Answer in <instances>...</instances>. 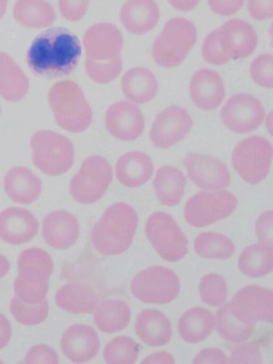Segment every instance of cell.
I'll return each mask as SVG.
<instances>
[{
    "label": "cell",
    "instance_id": "cell-1",
    "mask_svg": "<svg viewBox=\"0 0 273 364\" xmlns=\"http://www.w3.org/2000/svg\"><path fill=\"white\" fill-rule=\"evenodd\" d=\"M81 57L77 36L62 27L43 31L32 42L26 61L32 73L46 78L63 77L76 69Z\"/></svg>",
    "mask_w": 273,
    "mask_h": 364
},
{
    "label": "cell",
    "instance_id": "cell-2",
    "mask_svg": "<svg viewBox=\"0 0 273 364\" xmlns=\"http://www.w3.org/2000/svg\"><path fill=\"white\" fill-rule=\"evenodd\" d=\"M139 217L129 204L117 202L105 210L91 231L94 249L105 257L125 252L134 242Z\"/></svg>",
    "mask_w": 273,
    "mask_h": 364
},
{
    "label": "cell",
    "instance_id": "cell-3",
    "mask_svg": "<svg viewBox=\"0 0 273 364\" xmlns=\"http://www.w3.org/2000/svg\"><path fill=\"white\" fill-rule=\"evenodd\" d=\"M48 104L55 122L68 133L80 134L91 125L93 112L82 89L72 80L55 82L48 91Z\"/></svg>",
    "mask_w": 273,
    "mask_h": 364
},
{
    "label": "cell",
    "instance_id": "cell-4",
    "mask_svg": "<svg viewBox=\"0 0 273 364\" xmlns=\"http://www.w3.org/2000/svg\"><path fill=\"white\" fill-rule=\"evenodd\" d=\"M198 40L193 23L174 18L164 25L151 46V57L159 67L174 69L183 63Z\"/></svg>",
    "mask_w": 273,
    "mask_h": 364
},
{
    "label": "cell",
    "instance_id": "cell-5",
    "mask_svg": "<svg viewBox=\"0 0 273 364\" xmlns=\"http://www.w3.org/2000/svg\"><path fill=\"white\" fill-rule=\"evenodd\" d=\"M32 163L43 173L60 176L74 165L75 151L65 136L53 131H38L31 136Z\"/></svg>",
    "mask_w": 273,
    "mask_h": 364
},
{
    "label": "cell",
    "instance_id": "cell-6",
    "mask_svg": "<svg viewBox=\"0 0 273 364\" xmlns=\"http://www.w3.org/2000/svg\"><path fill=\"white\" fill-rule=\"evenodd\" d=\"M130 291L136 299L144 304H168L178 297L181 280L170 268L151 266L134 277Z\"/></svg>",
    "mask_w": 273,
    "mask_h": 364
},
{
    "label": "cell",
    "instance_id": "cell-7",
    "mask_svg": "<svg viewBox=\"0 0 273 364\" xmlns=\"http://www.w3.org/2000/svg\"><path fill=\"white\" fill-rule=\"evenodd\" d=\"M145 235L160 257L176 263L188 255V240L171 215L156 212L149 215L145 225Z\"/></svg>",
    "mask_w": 273,
    "mask_h": 364
},
{
    "label": "cell",
    "instance_id": "cell-8",
    "mask_svg": "<svg viewBox=\"0 0 273 364\" xmlns=\"http://www.w3.org/2000/svg\"><path fill=\"white\" fill-rule=\"evenodd\" d=\"M113 180L110 164L100 155H92L81 164L79 171L73 176L70 193L80 204H93L104 197Z\"/></svg>",
    "mask_w": 273,
    "mask_h": 364
},
{
    "label": "cell",
    "instance_id": "cell-9",
    "mask_svg": "<svg viewBox=\"0 0 273 364\" xmlns=\"http://www.w3.org/2000/svg\"><path fill=\"white\" fill-rule=\"evenodd\" d=\"M272 146L266 138L251 136L237 144L232 151V165L250 185L262 183L270 171Z\"/></svg>",
    "mask_w": 273,
    "mask_h": 364
},
{
    "label": "cell",
    "instance_id": "cell-10",
    "mask_svg": "<svg viewBox=\"0 0 273 364\" xmlns=\"http://www.w3.org/2000/svg\"><path fill=\"white\" fill-rule=\"evenodd\" d=\"M237 206L238 200L230 191L224 189L213 193L200 191L185 204L183 216L191 227L205 228L228 218L236 210Z\"/></svg>",
    "mask_w": 273,
    "mask_h": 364
},
{
    "label": "cell",
    "instance_id": "cell-11",
    "mask_svg": "<svg viewBox=\"0 0 273 364\" xmlns=\"http://www.w3.org/2000/svg\"><path fill=\"white\" fill-rule=\"evenodd\" d=\"M220 117L230 131L243 135L262 124L266 112L259 100L249 93H238L228 100Z\"/></svg>",
    "mask_w": 273,
    "mask_h": 364
},
{
    "label": "cell",
    "instance_id": "cell-12",
    "mask_svg": "<svg viewBox=\"0 0 273 364\" xmlns=\"http://www.w3.org/2000/svg\"><path fill=\"white\" fill-rule=\"evenodd\" d=\"M232 314L245 323H272L273 291L259 285H247L232 296L230 302Z\"/></svg>",
    "mask_w": 273,
    "mask_h": 364
},
{
    "label": "cell",
    "instance_id": "cell-13",
    "mask_svg": "<svg viewBox=\"0 0 273 364\" xmlns=\"http://www.w3.org/2000/svg\"><path fill=\"white\" fill-rule=\"evenodd\" d=\"M192 127L193 121L187 109L170 106L156 117L149 132V139L156 148L166 150L181 141Z\"/></svg>",
    "mask_w": 273,
    "mask_h": 364
},
{
    "label": "cell",
    "instance_id": "cell-14",
    "mask_svg": "<svg viewBox=\"0 0 273 364\" xmlns=\"http://www.w3.org/2000/svg\"><path fill=\"white\" fill-rule=\"evenodd\" d=\"M188 178L198 188L217 191L226 189L232 178L228 166L209 155L189 153L183 159Z\"/></svg>",
    "mask_w": 273,
    "mask_h": 364
},
{
    "label": "cell",
    "instance_id": "cell-15",
    "mask_svg": "<svg viewBox=\"0 0 273 364\" xmlns=\"http://www.w3.org/2000/svg\"><path fill=\"white\" fill-rule=\"evenodd\" d=\"M218 44L228 60H239L252 55L257 46V35L252 25L232 18L217 29Z\"/></svg>",
    "mask_w": 273,
    "mask_h": 364
},
{
    "label": "cell",
    "instance_id": "cell-16",
    "mask_svg": "<svg viewBox=\"0 0 273 364\" xmlns=\"http://www.w3.org/2000/svg\"><path fill=\"white\" fill-rule=\"evenodd\" d=\"M107 131L115 139L134 141L142 135L145 127L144 117L136 104L122 101L108 108L105 118Z\"/></svg>",
    "mask_w": 273,
    "mask_h": 364
},
{
    "label": "cell",
    "instance_id": "cell-17",
    "mask_svg": "<svg viewBox=\"0 0 273 364\" xmlns=\"http://www.w3.org/2000/svg\"><path fill=\"white\" fill-rule=\"evenodd\" d=\"M61 350L65 358L76 363L91 361L100 351L97 332L91 326L75 323L62 334Z\"/></svg>",
    "mask_w": 273,
    "mask_h": 364
},
{
    "label": "cell",
    "instance_id": "cell-18",
    "mask_svg": "<svg viewBox=\"0 0 273 364\" xmlns=\"http://www.w3.org/2000/svg\"><path fill=\"white\" fill-rule=\"evenodd\" d=\"M124 38L115 25L98 23L85 31L83 48L87 57L95 60H108L121 55Z\"/></svg>",
    "mask_w": 273,
    "mask_h": 364
},
{
    "label": "cell",
    "instance_id": "cell-19",
    "mask_svg": "<svg viewBox=\"0 0 273 364\" xmlns=\"http://www.w3.org/2000/svg\"><path fill=\"white\" fill-rule=\"evenodd\" d=\"M80 234L78 219L66 212L55 210L49 213L43 220L42 236L51 248L66 250L76 244Z\"/></svg>",
    "mask_w": 273,
    "mask_h": 364
},
{
    "label": "cell",
    "instance_id": "cell-20",
    "mask_svg": "<svg viewBox=\"0 0 273 364\" xmlns=\"http://www.w3.org/2000/svg\"><path fill=\"white\" fill-rule=\"evenodd\" d=\"M189 93L196 107L205 112L217 109L225 97V87L219 73L209 69H200L191 77Z\"/></svg>",
    "mask_w": 273,
    "mask_h": 364
},
{
    "label": "cell",
    "instance_id": "cell-21",
    "mask_svg": "<svg viewBox=\"0 0 273 364\" xmlns=\"http://www.w3.org/2000/svg\"><path fill=\"white\" fill-rule=\"evenodd\" d=\"M38 221L30 210L9 208L0 213V238L9 245H23L38 234Z\"/></svg>",
    "mask_w": 273,
    "mask_h": 364
},
{
    "label": "cell",
    "instance_id": "cell-22",
    "mask_svg": "<svg viewBox=\"0 0 273 364\" xmlns=\"http://www.w3.org/2000/svg\"><path fill=\"white\" fill-rule=\"evenodd\" d=\"M160 18L155 0H127L119 10V20L128 33L142 36L153 31Z\"/></svg>",
    "mask_w": 273,
    "mask_h": 364
},
{
    "label": "cell",
    "instance_id": "cell-23",
    "mask_svg": "<svg viewBox=\"0 0 273 364\" xmlns=\"http://www.w3.org/2000/svg\"><path fill=\"white\" fill-rule=\"evenodd\" d=\"M58 308L72 314H89L97 306L98 296L95 289L82 282L65 283L55 296Z\"/></svg>",
    "mask_w": 273,
    "mask_h": 364
},
{
    "label": "cell",
    "instance_id": "cell-24",
    "mask_svg": "<svg viewBox=\"0 0 273 364\" xmlns=\"http://www.w3.org/2000/svg\"><path fill=\"white\" fill-rule=\"evenodd\" d=\"M154 165L151 157L143 152L132 151L122 155L115 164V174L123 186L138 188L151 180Z\"/></svg>",
    "mask_w": 273,
    "mask_h": 364
},
{
    "label": "cell",
    "instance_id": "cell-25",
    "mask_svg": "<svg viewBox=\"0 0 273 364\" xmlns=\"http://www.w3.org/2000/svg\"><path fill=\"white\" fill-rule=\"evenodd\" d=\"M4 191L15 203L31 204L42 193V182L28 168L13 167L4 180Z\"/></svg>",
    "mask_w": 273,
    "mask_h": 364
},
{
    "label": "cell",
    "instance_id": "cell-26",
    "mask_svg": "<svg viewBox=\"0 0 273 364\" xmlns=\"http://www.w3.org/2000/svg\"><path fill=\"white\" fill-rule=\"evenodd\" d=\"M134 330L138 338L151 347L164 346L172 338L171 321L164 313L154 309H146L139 313Z\"/></svg>",
    "mask_w": 273,
    "mask_h": 364
},
{
    "label": "cell",
    "instance_id": "cell-27",
    "mask_svg": "<svg viewBox=\"0 0 273 364\" xmlns=\"http://www.w3.org/2000/svg\"><path fill=\"white\" fill-rule=\"evenodd\" d=\"M18 277L25 282L33 284L49 283L53 272V261L50 255L41 248H29L19 255L17 261Z\"/></svg>",
    "mask_w": 273,
    "mask_h": 364
},
{
    "label": "cell",
    "instance_id": "cell-28",
    "mask_svg": "<svg viewBox=\"0 0 273 364\" xmlns=\"http://www.w3.org/2000/svg\"><path fill=\"white\" fill-rule=\"evenodd\" d=\"M121 84L126 99L134 104L149 103L157 95V78L145 68H132L126 72Z\"/></svg>",
    "mask_w": 273,
    "mask_h": 364
},
{
    "label": "cell",
    "instance_id": "cell-29",
    "mask_svg": "<svg viewBox=\"0 0 273 364\" xmlns=\"http://www.w3.org/2000/svg\"><path fill=\"white\" fill-rule=\"evenodd\" d=\"M178 333L189 344H198L206 340L215 328L213 313L202 306H193L186 311L178 321Z\"/></svg>",
    "mask_w": 273,
    "mask_h": 364
},
{
    "label": "cell",
    "instance_id": "cell-30",
    "mask_svg": "<svg viewBox=\"0 0 273 364\" xmlns=\"http://www.w3.org/2000/svg\"><path fill=\"white\" fill-rule=\"evenodd\" d=\"M29 87V80L23 70L6 53L0 52V97L16 103L25 99Z\"/></svg>",
    "mask_w": 273,
    "mask_h": 364
},
{
    "label": "cell",
    "instance_id": "cell-31",
    "mask_svg": "<svg viewBox=\"0 0 273 364\" xmlns=\"http://www.w3.org/2000/svg\"><path fill=\"white\" fill-rule=\"evenodd\" d=\"M187 178L181 170L172 166H164L156 172L154 191L161 205H178L185 193Z\"/></svg>",
    "mask_w": 273,
    "mask_h": 364
},
{
    "label": "cell",
    "instance_id": "cell-32",
    "mask_svg": "<svg viewBox=\"0 0 273 364\" xmlns=\"http://www.w3.org/2000/svg\"><path fill=\"white\" fill-rule=\"evenodd\" d=\"M96 328L104 333L122 331L129 325L132 310L127 302L119 299H105L93 311Z\"/></svg>",
    "mask_w": 273,
    "mask_h": 364
},
{
    "label": "cell",
    "instance_id": "cell-33",
    "mask_svg": "<svg viewBox=\"0 0 273 364\" xmlns=\"http://www.w3.org/2000/svg\"><path fill=\"white\" fill-rule=\"evenodd\" d=\"M13 16L21 26L36 29L50 27L57 18L53 6L45 0H17Z\"/></svg>",
    "mask_w": 273,
    "mask_h": 364
},
{
    "label": "cell",
    "instance_id": "cell-34",
    "mask_svg": "<svg viewBox=\"0 0 273 364\" xmlns=\"http://www.w3.org/2000/svg\"><path fill=\"white\" fill-rule=\"evenodd\" d=\"M273 248L264 244H253L243 249L238 259V268L250 278H262L273 270Z\"/></svg>",
    "mask_w": 273,
    "mask_h": 364
},
{
    "label": "cell",
    "instance_id": "cell-35",
    "mask_svg": "<svg viewBox=\"0 0 273 364\" xmlns=\"http://www.w3.org/2000/svg\"><path fill=\"white\" fill-rule=\"evenodd\" d=\"M217 332L226 342L240 344L251 338L255 325L242 323L239 321L230 309V302H224L215 313Z\"/></svg>",
    "mask_w": 273,
    "mask_h": 364
},
{
    "label": "cell",
    "instance_id": "cell-36",
    "mask_svg": "<svg viewBox=\"0 0 273 364\" xmlns=\"http://www.w3.org/2000/svg\"><path fill=\"white\" fill-rule=\"evenodd\" d=\"M194 251L207 259H228L236 251L234 242L223 234L203 232L194 240Z\"/></svg>",
    "mask_w": 273,
    "mask_h": 364
},
{
    "label": "cell",
    "instance_id": "cell-37",
    "mask_svg": "<svg viewBox=\"0 0 273 364\" xmlns=\"http://www.w3.org/2000/svg\"><path fill=\"white\" fill-rule=\"evenodd\" d=\"M140 353V345L129 336H117L107 343L104 348V360L109 364H134Z\"/></svg>",
    "mask_w": 273,
    "mask_h": 364
},
{
    "label": "cell",
    "instance_id": "cell-38",
    "mask_svg": "<svg viewBox=\"0 0 273 364\" xmlns=\"http://www.w3.org/2000/svg\"><path fill=\"white\" fill-rule=\"evenodd\" d=\"M85 72L92 82L106 85L119 77L123 68L121 55L108 60H95L87 57L85 63Z\"/></svg>",
    "mask_w": 273,
    "mask_h": 364
},
{
    "label": "cell",
    "instance_id": "cell-39",
    "mask_svg": "<svg viewBox=\"0 0 273 364\" xmlns=\"http://www.w3.org/2000/svg\"><path fill=\"white\" fill-rule=\"evenodd\" d=\"M10 311L13 317L23 326H36L44 323L48 317L49 304L46 299L40 304H30L12 298Z\"/></svg>",
    "mask_w": 273,
    "mask_h": 364
},
{
    "label": "cell",
    "instance_id": "cell-40",
    "mask_svg": "<svg viewBox=\"0 0 273 364\" xmlns=\"http://www.w3.org/2000/svg\"><path fill=\"white\" fill-rule=\"evenodd\" d=\"M198 293L204 304L220 306L228 298V285L223 277L218 274H207L200 279Z\"/></svg>",
    "mask_w": 273,
    "mask_h": 364
},
{
    "label": "cell",
    "instance_id": "cell-41",
    "mask_svg": "<svg viewBox=\"0 0 273 364\" xmlns=\"http://www.w3.org/2000/svg\"><path fill=\"white\" fill-rule=\"evenodd\" d=\"M252 80L262 88L271 89L273 87V56L262 54L254 59L250 68Z\"/></svg>",
    "mask_w": 273,
    "mask_h": 364
},
{
    "label": "cell",
    "instance_id": "cell-42",
    "mask_svg": "<svg viewBox=\"0 0 273 364\" xmlns=\"http://www.w3.org/2000/svg\"><path fill=\"white\" fill-rule=\"evenodd\" d=\"M49 283L44 284H33V283L25 282L19 279L15 278L14 294L15 297L26 304H40L43 300L46 299L48 293Z\"/></svg>",
    "mask_w": 273,
    "mask_h": 364
},
{
    "label": "cell",
    "instance_id": "cell-43",
    "mask_svg": "<svg viewBox=\"0 0 273 364\" xmlns=\"http://www.w3.org/2000/svg\"><path fill=\"white\" fill-rule=\"evenodd\" d=\"M262 361L259 346L254 342L236 347L230 353V359H228V363L232 364H260Z\"/></svg>",
    "mask_w": 273,
    "mask_h": 364
},
{
    "label": "cell",
    "instance_id": "cell-44",
    "mask_svg": "<svg viewBox=\"0 0 273 364\" xmlns=\"http://www.w3.org/2000/svg\"><path fill=\"white\" fill-rule=\"evenodd\" d=\"M202 56L203 59L206 61L209 65H226L228 63V59L222 54L220 50L219 44H218V33L217 29L208 33L205 38L204 42L202 46Z\"/></svg>",
    "mask_w": 273,
    "mask_h": 364
},
{
    "label": "cell",
    "instance_id": "cell-45",
    "mask_svg": "<svg viewBox=\"0 0 273 364\" xmlns=\"http://www.w3.org/2000/svg\"><path fill=\"white\" fill-rule=\"evenodd\" d=\"M23 362L27 364H58L59 357L53 347L47 344H38L34 345L27 351Z\"/></svg>",
    "mask_w": 273,
    "mask_h": 364
},
{
    "label": "cell",
    "instance_id": "cell-46",
    "mask_svg": "<svg viewBox=\"0 0 273 364\" xmlns=\"http://www.w3.org/2000/svg\"><path fill=\"white\" fill-rule=\"evenodd\" d=\"M90 0H59L62 18L70 22H78L87 14Z\"/></svg>",
    "mask_w": 273,
    "mask_h": 364
},
{
    "label": "cell",
    "instance_id": "cell-47",
    "mask_svg": "<svg viewBox=\"0 0 273 364\" xmlns=\"http://www.w3.org/2000/svg\"><path fill=\"white\" fill-rule=\"evenodd\" d=\"M272 225V210H267V212L260 214L255 225L256 236H257L260 244L266 245V246L271 247V248H273Z\"/></svg>",
    "mask_w": 273,
    "mask_h": 364
},
{
    "label": "cell",
    "instance_id": "cell-48",
    "mask_svg": "<svg viewBox=\"0 0 273 364\" xmlns=\"http://www.w3.org/2000/svg\"><path fill=\"white\" fill-rule=\"evenodd\" d=\"M247 7L253 20L262 22L273 18V0H247Z\"/></svg>",
    "mask_w": 273,
    "mask_h": 364
},
{
    "label": "cell",
    "instance_id": "cell-49",
    "mask_svg": "<svg viewBox=\"0 0 273 364\" xmlns=\"http://www.w3.org/2000/svg\"><path fill=\"white\" fill-rule=\"evenodd\" d=\"M245 0H208L209 8L213 14L230 16L243 7Z\"/></svg>",
    "mask_w": 273,
    "mask_h": 364
},
{
    "label": "cell",
    "instance_id": "cell-50",
    "mask_svg": "<svg viewBox=\"0 0 273 364\" xmlns=\"http://www.w3.org/2000/svg\"><path fill=\"white\" fill-rule=\"evenodd\" d=\"M193 364L202 363H228V357L224 351L219 348H205L202 349L196 358L193 359Z\"/></svg>",
    "mask_w": 273,
    "mask_h": 364
},
{
    "label": "cell",
    "instance_id": "cell-51",
    "mask_svg": "<svg viewBox=\"0 0 273 364\" xmlns=\"http://www.w3.org/2000/svg\"><path fill=\"white\" fill-rule=\"evenodd\" d=\"M12 338V326L9 319L0 313V349L4 348Z\"/></svg>",
    "mask_w": 273,
    "mask_h": 364
},
{
    "label": "cell",
    "instance_id": "cell-52",
    "mask_svg": "<svg viewBox=\"0 0 273 364\" xmlns=\"http://www.w3.org/2000/svg\"><path fill=\"white\" fill-rule=\"evenodd\" d=\"M142 364H174L175 359L171 353L166 351H160V353H151L141 362Z\"/></svg>",
    "mask_w": 273,
    "mask_h": 364
},
{
    "label": "cell",
    "instance_id": "cell-53",
    "mask_svg": "<svg viewBox=\"0 0 273 364\" xmlns=\"http://www.w3.org/2000/svg\"><path fill=\"white\" fill-rule=\"evenodd\" d=\"M168 3L178 11L187 12L196 9L200 0H168Z\"/></svg>",
    "mask_w": 273,
    "mask_h": 364
},
{
    "label": "cell",
    "instance_id": "cell-54",
    "mask_svg": "<svg viewBox=\"0 0 273 364\" xmlns=\"http://www.w3.org/2000/svg\"><path fill=\"white\" fill-rule=\"evenodd\" d=\"M10 267V261L4 255L0 253V279L4 278L8 274Z\"/></svg>",
    "mask_w": 273,
    "mask_h": 364
},
{
    "label": "cell",
    "instance_id": "cell-55",
    "mask_svg": "<svg viewBox=\"0 0 273 364\" xmlns=\"http://www.w3.org/2000/svg\"><path fill=\"white\" fill-rule=\"evenodd\" d=\"M9 0H0V20H1L2 16L6 14V6H8Z\"/></svg>",
    "mask_w": 273,
    "mask_h": 364
},
{
    "label": "cell",
    "instance_id": "cell-56",
    "mask_svg": "<svg viewBox=\"0 0 273 364\" xmlns=\"http://www.w3.org/2000/svg\"><path fill=\"white\" fill-rule=\"evenodd\" d=\"M0 114H1V108H0Z\"/></svg>",
    "mask_w": 273,
    "mask_h": 364
},
{
    "label": "cell",
    "instance_id": "cell-57",
    "mask_svg": "<svg viewBox=\"0 0 273 364\" xmlns=\"http://www.w3.org/2000/svg\"><path fill=\"white\" fill-rule=\"evenodd\" d=\"M0 363H2V360H0Z\"/></svg>",
    "mask_w": 273,
    "mask_h": 364
}]
</instances>
